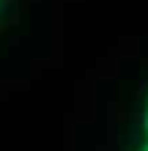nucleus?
I'll list each match as a JSON object with an SVG mask.
<instances>
[{
    "label": "nucleus",
    "instance_id": "nucleus-3",
    "mask_svg": "<svg viewBox=\"0 0 148 151\" xmlns=\"http://www.w3.org/2000/svg\"><path fill=\"white\" fill-rule=\"evenodd\" d=\"M3 6H6V0H0V11H3Z\"/></svg>",
    "mask_w": 148,
    "mask_h": 151
},
{
    "label": "nucleus",
    "instance_id": "nucleus-1",
    "mask_svg": "<svg viewBox=\"0 0 148 151\" xmlns=\"http://www.w3.org/2000/svg\"><path fill=\"white\" fill-rule=\"evenodd\" d=\"M140 127H143V135L148 137V88H145V96H143V107H140Z\"/></svg>",
    "mask_w": 148,
    "mask_h": 151
},
{
    "label": "nucleus",
    "instance_id": "nucleus-2",
    "mask_svg": "<svg viewBox=\"0 0 148 151\" xmlns=\"http://www.w3.org/2000/svg\"><path fill=\"white\" fill-rule=\"evenodd\" d=\"M137 151H148V137H143V143H140V148Z\"/></svg>",
    "mask_w": 148,
    "mask_h": 151
}]
</instances>
